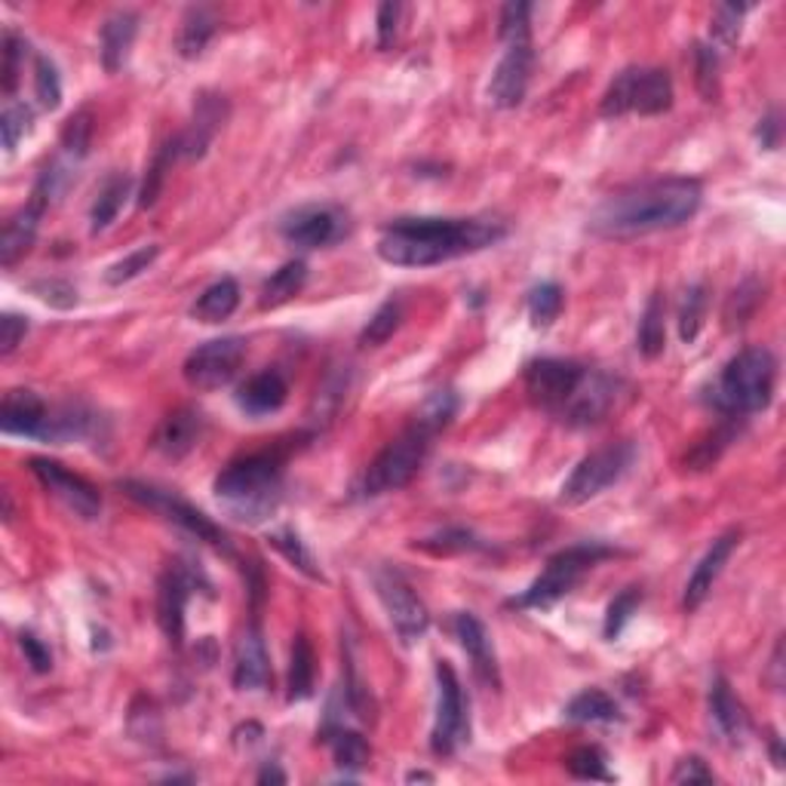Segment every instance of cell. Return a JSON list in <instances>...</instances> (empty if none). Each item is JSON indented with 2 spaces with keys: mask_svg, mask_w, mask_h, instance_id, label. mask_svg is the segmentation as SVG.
<instances>
[{
  "mask_svg": "<svg viewBox=\"0 0 786 786\" xmlns=\"http://www.w3.org/2000/svg\"><path fill=\"white\" fill-rule=\"evenodd\" d=\"M743 13H747V7H740V3H719L713 10V25L710 28H713V37L719 40L722 47H735L737 44Z\"/></svg>",
  "mask_w": 786,
  "mask_h": 786,
  "instance_id": "obj_51",
  "label": "cell"
},
{
  "mask_svg": "<svg viewBox=\"0 0 786 786\" xmlns=\"http://www.w3.org/2000/svg\"><path fill=\"white\" fill-rule=\"evenodd\" d=\"M90 142H93V115L83 108V111H78V115L66 123V130H62V147H66V154L81 160V157H86V151H90Z\"/></svg>",
  "mask_w": 786,
  "mask_h": 786,
  "instance_id": "obj_50",
  "label": "cell"
},
{
  "mask_svg": "<svg viewBox=\"0 0 786 786\" xmlns=\"http://www.w3.org/2000/svg\"><path fill=\"white\" fill-rule=\"evenodd\" d=\"M433 430H427L425 425L412 421L396 440H391L378 458L366 467L362 474V495L376 498V495H388V491L403 489L409 486L412 476L421 471L427 452H430V442H433Z\"/></svg>",
  "mask_w": 786,
  "mask_h": 786,
  "instance_id": "obj_5",
  "label": "cell"
},
{
  "mask_svg": "<svg viewBox=\"0 0 786 786\" xmlns=\"http://www.w3.org/2000/svg\"><path fill=\"white\" fill-rule=\"evenodd\" d=\"M532 68H535V49L532 44H513L504 52V59L498 62L489 83V102L501 111H510L516 105H523L525 90L532 81Z\"/></svg>",
  "mask_w": 786,
  "mask_h": 786,
  "instance_id": "obj_16",
  "label": "cell"
},
{
  "mask_svg": "<svg viewBox=\"0 0 786 786\" xmlns=\"http://www.w3.org/2000/svg\"><path fill=\"white\" fill-rule=\"evenodd\" d=\"M418 547H425L430 553H464V550H474L479 544H476L474 535L464 532V528H445L437 538L418 540Z\"/></svg>",
  "mask_w": 786,
  "mask_h": 786,
  "instance_id": "obj_55",
  "label": "cell"
},
{
  "mask_svg": "<svg viewBox=\"0 0 786 786\" xmlns=\"http://www.w3.org/2000/svg\"><path fill=\"white\" fill-rule=\"evenodd\" d=\"M759 301H762V283L759 279H743L735 293L728 295V301H725V311H722L725 329L735 332V329L743 326L753 317L755 308H759Z\"/></svg>",
  "mask_w": 786,
  "mask_h": 786,
  "instance_id": "obj_38",
  "label": "cell"
},
{
  "mask_svg": "<svg viewBox=\"0 0 786 786\" xmlns=\"http://www.w3.org/2000/svg\"><path fill=\"white\" fill-rule=\"evenodd\" d=\"M289 396V384L286 378L279 376L277 369H264L259 376H252L246 384H240L237 391V406L252 415V418H262V415H271V412L283 409Z\"/></svg>",
  "mask_w": 786,
  "mask_h": 786,
  "instance_id": "obj_26",
  "label": "cell"
},
{
  "mask_svg": "<svg viewBox=\"0 0 786 786\" xmlns=\"http://www.w3.org/2000/svg\"><path fill=\"white\" fill-rule=\"evenodd\" d=\"M508 228L489 218H396L378 237L381 262L396 267H433L489 249Z\"/></svg>",
  "mask_w": 786,
  "mask_h": 786,
  "instance_id": "obj_2",
  "label": "cell"
},
{
  "mask_svg": "<svg viewBox=\"0 0 786 786\" xmlns=\"http://www.w3.org/2000/svg\"><path fill=\"white\" fill-rule=\"evenodd\" d=\"M562 301L565 295L559 289L557 283H540L528 293V317H532V326L547 329L553 326V320L562 311Z\"/></svg>",
  "mask_w": 786,
  "mask_h": 786,
  "instance_id": "obj_40",
  "label": "cell"
},
{
  "mask_svg": "<svg viewBox=\"0 0 786 786\" xmlns=\"http://www.w3.org/2000/svg\"><path fill=\"white\" fill-rule=\"evenodd\" d=\"M267 682H271V660H267L262 630L252 623L240 633L237 648H234V688L237 691H259Z\"/></svg>",
  "mask_w": 786,
  "mask_h": 786,
  "instance_id": "obj_23",
  "label": "cell"
},
{
  "mask_svg": "<svg viewBox=\"0 0 786 786\" xmlns=\"http://www.w3.org/2000/svg\"><path fill=\"white\" fill-rule=\"evenodd\" d=\"M135 34H139V16L130 10H120L115 16L105 19L102 25V66L108 74H117L120 68L127 66L130 59V49L135 44Z\"/></svg>",
  "mask_w": 786,
  "mask_h": 786,
  "instance_id": "obj_27",
  "label": "cell"
},
{
  "mask_svg": "<svg viewBox=\"0 0 786 786\" xmlns=\"http://www.w3.org/2000/svg\"><path fill=\"white\" fill-rule=\"evenodd\" d=\"M672 108V81L664 68H623L603 96L599 115L655 117Z\"/></svg>",
  "mask_w": 786,
  "mask_h": 786,
  "instance_id": "obj_6",
  "label": "cell"
},
{
  "mask_svg": "<svg viewBox=\"0 0 786 786\" xmlns=\"http://www.w3.org/2000/svg\"><path fill=\"white\" fill-rule=\"evenodd\" d=\"M34 127V115L28 105H10L3 117H0V135H3V147L13 154L19 147V142L32 132Z\"/></svg>",
  "mask_w": 786,
  "mask_h": 786,
  "instance_id": "obj_49",
  "label": "cell"
},
{
  "mask_svg": "<svg viewBox=\"0 0 786 786\" xmlns=\"http://www.w3.org/2000/svg\"><path fill=\"white\" fill-rule=\"evenodd\" d=\"M455 412H458V396L452 391H437L430 393L425 403H421V409L415 412L412 421H418V425H425L427 430L440 433V430L452 425Z\"/></svg>",
  "mask_w": 786,
  "mask_h": 786,
  "instance_id": "obj_39",
  "label": "cell"
},
{
  "mask_svg": "<svg viewBox=\"0 0 786 786\" xmlns=\"http://www.w3.org/2000/svg\"><path fill=\"white\" fill-rule=\"evenodd\" d=\"M694 71H698V90L706 102L719 98V56L716 49L698 44L694 47Z\"/></svg>",
  "mask_w": 786,
  "mask_h": 786,
  "instance_id": "obj_48",
  "label": "cell"
},
{
  "mask_svg": "<svg viewBox=\"0 0 786 786\" xmlns=\"http://www.w3.org/2000/svg\"><path fill=\"white\" fill-rule=\"evenodd\" d=\"M584 376H587V369L581 362L544 357V360H532L525 366V391L540 409L559 412L572 400V393L577 391Z\"/></svg>",
  "mask_w": 786,
  "mask_h": 786,
  "instance_id": "obj_13",
  "label": "cell"
},
{
  "mask_svg": "<svg viewBox=\"0 0 786 786\" xmlns=\"http://www.w3.org/2000/svg\"><path fill=\"white\" fill-rule=\"evenodd\" d=\"M267 540H271V547L277 550L279 557L293 562L298 572H305L311 581H323V572H320L317 559H313L311 550L305 547V540H301V535H298L295 528H279V532H274Z\"/></svg>",
  "mask_w": 786,
  "mask_h": 786,
  "instance_id": "obj_37",
  "label": "cell"
},
{
  "mask_svg": "<svg viewBox=\"0 0 786 786\" xmlns=\"http://www.w3.org/2000/svg\"><path fill=\"white\" fill-rule=\"evenodd\" d=\"M283 486V467L274 455H246L230 461L222 474L215 476V495L225 508L243 520L259 523L274 513Z\"/></svg>",
  "mask_w": 786,
  "mask_h": 786,
  "instance_id": "obj_3",
  "label": "cell"
},
{
  "mask_svg": "<svg viewBox=\"0 0 786 786\" xmlns=\"http://www.w3.org/2000/svg\"><path fill=\"white\" fill-rule=\"evenodd\" d=\"M633 458H636L633 442H611V445H603V449L590 452L587 458L574 467L572 476L562 483L559 501H562L565 508L587 504L596 495H603L608 486H615V483L630 471Z\"/></svg>",
  "mask_w": 786,
  "mask_h": 786,
  "instance_id": "obj_8",
  "label": "cell"
},
{
  "mask_svg": "<svg viewBox=\"0 0 786 786\" xmlns=\"http://www.w3.org/2000/svg\"><path fill=\"white\" fill-rule=\"evenodd\" d=\"M246 360V338L228 335L215 342L200 344L184 360V381L194 391H218L234 381Z\"/></svg>",
  "mask_w": 786,
  "mask_h": 786,
  "instance_id": "obj_12",
  "label": "cell"
},
{
  "mask_svg": "<svg viewBox=\"0 0 786 786\" xmlns=\"http://www.w3.org/2000/svg\"><path fill=\"white\" fill-rule=\"evenodd\" d=\"M636 347L642 357L648 360H657L667 347V326H664V295L655 293L648 298L645 311H642V320H639V335H636Z\"/></svg>",
  "mask_w": 786,
  "mask_h": 786,
  "instance_id": "obj_32",
  "label": "cell"
},
{
  "mask_svg": "<svg viewBox=\"0 0 786 786\" xmlns=\"http://www.w3.org/2000/svg\"><path fill=\"white\" fill-rule=\"evenodd\" d=\"M191 587H194V572L184 569L181 562H172L157 584V621L172 645H181L184 636V608H188Z\"/></svg>",
  "mask_w": 786,
  "mask_h": 786,
  "instance_id": "obj_17",
  "label": "cell"
},
{
  "mask_svg": "<svg viewBox=\"0 0 786 786\" xmlns=\"http://www.w3.org/2000/svg\"><path fill=\"white\" fill-rule=\"evenodd\" d=\"M32 471L34 476L40 479V486H44L52 498H59L71 513H78L81 520H98V513H102V495H98V489L90 479H83L81 474L68 471L66 464L49 458H32Z\"/></svg>",
  "mask_w": 786,
  "mask_h": 786,
  "instance_id": "obj_14",
  "label": "cell"
},
{
  "mask_svg": "<svg viewBox=\"0 0 786 786\" xmlns=\"http://www.w3.org/2000/svg\"><path fill=\"white\" fill-rule=\"evenodd\" d=\"M710 713H713V722L719 725V731L725 737L740 740L747 735V713H743V706L737 704L725 676H716L713 686H710Z\"/></svg>",
  "mask_w": 786,
  "mask_h": 786,
  "instance_id": "obj_29",
  "label": "cell"
},
{
  "mask_svg": "<svg viewBox=\"0 0 786 786\" xmlns=\"http://www.w3.org/2000/svg\"><path fill=\"white\" fill-rule=\"evenodd\" d=\"M130 176H111V179L105 181V188L98 191L96 203H93V210H90V228H93V234L105 230L115 222L117 213H120L123 203H127V196H130Z\"/></svg>",
  "mask_w": 786,
  "mask_h": 786,
  "instance_id": "obj_34",
  "label": "cell"
},
{
  "mask_svg": "<svg viewBox=\"0 0 786 786\" xmlns=\"http://www.w3.org/2000/svg\"><path fill=\"white\" fill-rule=\"evenodd\" d=\"M19 645H22V652L28 657V664H32L34 672H49V667H52V655H49V648L40 642V639L34 636V633H22V636H19Z\"/></svg>",
  "mask_w": 786,
  "mask_h": 786,
  "instance_id": "obj_60",
  "label": "cell"
},
{
  "mask_svg": "<svg viewBox=\"0 0 786 786\" xmlns=\"http://www.w3.org/2000/svg\"><path fill=\"white\" fill-rule=\"evenodd\" d=\"M606 557H611V550L603 544H577V547L562 550L547 562L544 574L525 590L523 596L510 599V608H550L557 599L569 596L581 584V577Z\"/></svg>",
  "mask_w": 786,
  "mask_h": 786,
  "instance_id": "obj_7",
  "label": "cell"
},
{
  "mask_svg": "<svg viewBox=\"0 0 786 786\" xmlns=\"http://www.w3.org/2000/svg\"><path fill=\"white\" fill-rule=\"evenodd\" d=\"M120 489L127 491L132 501H139V504H145V508L157 510L160 516H166L169 523H176L179 528H184V532L194 535L196 540L210 544V547L222 550V553H228V557L234 553V550H230L228 535H225V532H222L206 513H200V510L191 508L188 501H181L179 495L157 489V486H147V483H132V479L120 483Z\"/></svg>",
  "mask_w": 786,
  "mask_h": 786,
  "instance_id": "obj_9",
  "label": "cell"
},
{
  "mask_svg": "<svg viewBox=\"0 0 786 786\" xmlns=\"http://www.w3.org/2000/svg\"><path fill=\"white\" fill-rule=\"evenodd\" d=\"M237 305H240L237 279L222 277L215 279L210 289H203V295L196 298L194 308H191V317L200 320V323H222V320H228L230 313L237 311Z\"/></svg>",
  "mask_w": 786,
  "mask_h": 786,
  "instance_id": "obj_28",
  "label": "cell"
},
{
  "mask_svg": "<svg viewBox=\"0 0 786 786\" xmlns=\"http://www.w3.org/2000/svg\"><path fill=\"white\" fill-rule=\"evenodd\" d=\"M565 769H569L572 777H581V781H611L608 759L599 747H577V750L565 759Z\"/></svg>",
  "mask_w": 786,
  "mask_h": 786,
  "instance_id": "obj_47",
  "label": "cell"
},
{
  "mask_svg": "<svg viewBox=\"0 0 786 786\" xmlns=\"http://www.w3.org/2000/svg\"><path fill=\"white\" fill-rule=\"evenodd\" d=\"M774 381H777V360L769 347H747L735 360L722 369L716 381V406L728 412L731 418L762 412L774 396Z\"/></svg>",
  "mask_w": 786,
  "mask_h": 786,
  "instance_id": "obj_4",
  "label": "cell"
},
{
  "mask_svg": "<svg viewBox=\"0 0 786 786\" xmlns=\"http://www.w3.org/2000/svg\"><path fill=\"white\" fill-rule=\"evenodd\" d=\"M157 255H160V246H142V249H135L127 259H120V262H115L105 271V283H108V286L130 283V279H135L142 271H147L151 264L157 262Z\"/></svg>",
  "mask_w": 786,
  "mask_h": 786,
  "instance_id": "obj_46",
  "label": "cell"
},
{
  "mask_svg": "<svg viewBox=\"0 0 786 786\" xmlns=\"http://www.w3.org/2000/svg\"><path fill=\"white\" fill-rule=\"evenodd\" d=\"M731 437H735V433H731L728 427H722V430H716V433H710L704 442H698V445H694V452L688 455V464H691L694 471H706V467H713V464L719 461L722 449L731 442Z\"/></svg>",
  "mask_w": 786,
  "mask_h": 786,
  "instance_id": "obj_54",
  "label": "cell"
},
{
  "mask_svg": "<svg viewBox=\"0 0 786 786\" xmlns=\"http://www.w3.org/2000/svg\"><path fill=\"white\" fill-rule=\"evenodd\" d=\"M706 313V286L704 283H694L688 286L686 298H682V308H679V335L682 342L691 344L698 338V332L704 326Z\"/></svg>",
  "mask_w": 786,
  "mask_h": 786,
  "instance_id": "obj_42",
  "label": "cell"
},
{
  "mask_svg": "<svg viewBox=\"0 0 786 786\" xmlns=\"http://www.w3.org/2000/svg\"><path fill=\"white\" fill-rule=\"evenodd\" d=\"M34 93H37V102L47 108V111H56L62 105V81H59V68L49 56H37L34 59Z\"/></svg>",
  "mask_w": 786,
  "mask_h": 786,
  "instance_id": "obj_44",
  "label": "cell"
},
{
  "mask_svg": "<svg viewBox=\"0 0 786 786\" xmlns=\"http://www.w3.org/2000/svg\"><path fill=\"white\" fill-rule=\"evenodd\" d=\"M467 735H471V716H467L458 672L452 670V664L437 660V719L430 731V750L437 755H452L461 740H467Z\"/></svg>",
  "mask_w": 786,
  "mask_h": 786,
  "instance_id": "obj_10",
  "label": "cell"
},
{
  "mask_svg": "<svg viewBox=\"0 0 786 786\" xmlns=\"http://www.w3.org/2000/svg\"><path fill=\"white\" fill-rule=\"evenodd\" d=\"M759 139H762V147H777V139H781V115L771 111L765 120H759Z\"/></svg>",
  "mask_w": 786,
  "mask_h": 786,
  "instance_id": "obj_61",
  "label": "cell"
},
{
  "mask_svg": "<svg viewBox=\"0 0 786 786\" xmlns=\"http://www.w3.org/2000/svg\"><path fill=\"white\" fill-rule=\"evenodd\" d=\"M562 716L569 722H615L621 719V710H618V704L608 698L606 691L587 688V691L574 694L569 706L562 710Z\"/></svg>",
  "mask_w": 786,
  "mask_h": 786,
  "instance_id": "obj_35",
  "label": "cell"
},
{
  "mask_svg": "<svg viewBox=\"0 0 786 786\" xmlns=\"http://www.w3.org/2000/svg\"><path fill=\"white\" fill-rule=\"evenodd\" d=\"M215 34V16L213 10H206V7H191L184 19H181V32H179V40H176V47H179L181 59H196L206 44L213 40Z\"/></svg>",
  "mask_w": 786,
  "mask_h": 786,
  "instance_id": "obj_33",
  "label": "cell"
},
{
  "mask_svg": "<svg viewBox=\"0 0 786 786\" xmlns=\"http://www.w3.org/2000/svg\"><path fill=\"white\" fill-rule=\"evenodd\" d=\"M313 676H317V657H313L311 642L305 633H298L293 642V657H289V682L286 694L289 701H308L313 694Z\"/></svg>",
  "mask_w": 786,
  "mask_h": 786,
  "instance_id": "obj_31",
  "label": "cell"
},
{
  "mask_svg": "<svg viewBox=\"0 0 786 786\" xmlns=\"http://www.w3.org/2000/svg\"><path fill=\"white\" fill-rule=\"evenodd\" d=\"M225 120H228V102H225V96H218V93H200L191 127L179 132L181 157H191V160L203 157L206 147L213 145L218 130L225 127Z\"/></svg>",
  "mask_w": 786,
  "mask_h": 786,
  "instance_id": "obj_19",
  "label": "cell"
},
{
  "mask_svg": "<svg viewBox=\"0 0 786 786\" xmlns=\"http://www.w3.org/2000/svg\"><path fill=\"white\" fill-rule=\"evenodd\" d=\"M32 289L40 301H47L52 308H74L78 305V289L66 279H37Z\"/></svg>",
  "mask_w": 786,
  "mask_h": 786,
  "instance_id": "obj_56",
  "label": "cell"
},
{
  "mask_svg": "<svg viewBox=\"0 0 786 786\" xmlns=\"http://www.w3.org/2000/svg\"><path fill=\"white\" fill-rule=\"evenodd\" d=\"M259 784H286V774L277 769V765H264L259 771Z\"/></svg>",
  "mask_w": 786,
  "mask_h": 786,
  "instance_id": "obj_62",
  "label": "cell"
},
{
  "mask_svg": "<svg viewBox=\"0 0 786 786\" xmlns=\"http://www.w3.org/2000/svg\"><path fill=\"white\" fill-rule=\"evenodd\" d=\"M400 320H403V305H400L396 298L384 301V305L372 313V320L366 323V329L360 332L362 347H378V344L388 342L393 332L400 329Z\"/></svg>",
  "mask_w": 786,
  "mask_h": 786,
  "instance_id": "obj_41",
  "label": "cell"
},
{
  "mask_svg": "<svg viewBox=\"0 0 786 786\" xmlns=\"http://www.w3.org/2000/svg\"><path fill=\"white\" fill-rule=\"evenodd\" d=\"M501 28V40L513 47V44H532V3H523V0H516V3H508L504 10H501V22H498Z\"/></svg>",
  "mask_w": 786,
  "mask_h": 786,
  "instance_id": "obj_43",
  "label": "cell"
},
{
  "mask_svg": "<svg viewBox=\"0 0 786 786\" xmlns=\"http://www.w3.org/2000/svg\"><path fill=\"white\" fill-rule=\"evenodd\" d=\"M329 747H332V755H335V765L344 771H362L369 765V743L360 731H350V728H329L326 731Z\"/></svg>",
  "mask_w": 786,
  "mask_h": 786,
  "instance_id": "obj_36",
  "label": "cell"
},
{
  "mask_svg": "<svg viewBox=\"0 0 786 786\" xmlns=\"http://www.w3.org/2000/svg\"><path fill=\"white\" fill-rule=\"evenodd\" d=\"M372 581H376L378 599H381V606L388 611L396 636L403 639L406 645L421 642L427 627H430V615H427V606L421 603V596L412 590L409 581L396 572V569H388V565L378 569V572L372 574Z\"/></svg>",
  "mask_w": 786,
  "mask_h": 786,
  "instance_id": "obj_11",
  "label": "cell"
},
{
  "mask_svg": "<svg viewBox=\"0 0 786 786\" xmlns=\"http://www.w3.org/2000/svg\"><path fill=\"white\" fill-rule=\"evenodd\" d=\"M672 784H713L716 777H713V771L706 769V762L701 755H688L682 759L676 771L670 774Z\"/></svg>",
  "mask_w": 786,
  "mask_h": 786,
  "instance_id": "obj_59",
  "label": "cell"
},
{
  "mask_svg": "<svg viewBox=\"0 0 786 786\" xmlns=\"http://www.w3.org/2000/svg\"><path fill=\"white\" fill-rule=\"evenodd\" d=\"M704 188L698 179L672 176L636 184L630 191L611 194L590 215V230L606 240H633L655 230L686 225L701 210Z\"/></svg>",
  "mask_w": 786,
  "mask_h": 786,
  "instance_id": "obj_1",
  "label": "cell"
},
{
  "mask_svg": "<svg viewBox=\"0 0 786 786\" xmlns=\"http://www.w3.org/2000/svg\"><path fill=\"white\" fill-rule=\"evenodd\" d=\"M400 16H403V7L396 0H388L378 7V49L393 47L396 32H400Z\"/></svg>",
  "mask_w": 786,
  "mask_h": 786,
  "instance_id": "obj_57",
  "label": "cell"
},
{
  "mask_svg": "<svg viewBox=\"0 0 786 786\" xmlns=\"http://www.w3.org/2000/svg\"><path fill=\"white\" fill-rule=\"evenodd\" d=\"M49 409L34 391H10L0 406V427L10 437H37L44 440Z\"/></svg>",
  "mask_w": 786,
  "mask_h": 786,
  "instance_id": "obj_24",
  "label": "cell"
},
{
  "mask_svg": "<svg viewBox=\"0 0 786 786\" xmlns=\"http://www.w3.org/2000/svg\"><path fill=\"white\" fill-rule=\"evenodd\" d=\"M203 437V415L196 409H176L154 430V449L166 458H184Z\"/></svg>",
  "mask_w": 786,
  "mask_h": 786,
  "instance_id": "obj_25",
  "label": "cell"
},
{
  "mask_svg": "<svg viewBox=\"0 0 786 786\" xmlns=\"http://www.w3.org/2000/svg\"><path fill=\"white\" fill-rule=\"evenodd\" d=\"M49 200L44 194L32 191V200L19 210L0 234V264L3 267H13V264L28 252L37 240V228H40V218L47 213Z\"/></svg>",
  "mask_w": 786,
  "mask_h": 786,
  "instance_id": "obj_20",
  "label": "cell"
},
{
  "mask_svg": "<svg viewBox=\"0 0 786 786\" xmlns=\"http://www.w3.org/2000/svg\"><path fill=\"white\" fill-rule=\"evenodd\" d=\"M25 49H28V44H25L19 34L7 32V37H3V68H0V86H3V93H13V90H16Z\"/></svg>",
  "mask_w": 786,
  "mask_h": 786,
  "instance_id": "obj_53",
  "label": "cell"
},
{
  "mask_svg": "<svg viewBox=\"0 0 786 786\" xmlns=\"http://www.w3.org/2000/svg\"><path fill=\"white\" fill-rule=\"evenodd\" d=\"M455 636H458L461 648L471 657L479 682L498 691L501 688V670H498V657H495V648H491L486 623L479 621L476 615H471V611H461L458 618H455Z\"/></svg>",
  "mask_w": 786,
  "mask_h": 786,
  "instance_id": "obj_21",
  "label": "cell"
},
{
  "mask_svg": "<svg viewBox=\"0 0 786 786\" xmlns=\"http://www.w3.org/2000/svg\"><path fill=\"white\" fill-rule=\"evenodd\" d=\"M25 332H28V320H25V317H19V313H3V317H0V354L10 357L19 344H22Z\"/></svg>",
  "mask_w": 786,
  "mask_h": 786,
  "instance_id": "obj_58",
  "label": "cell"
},
{
  "mask_svg": "<svg viewBox=\"0 0 786 786\" xmlns=\"http://www.w3.org/2000/svg\"><path fill=\"white\" fill-rule=\"evenodd\" d=\"M639 603H642V593H639L636 587H630V590H623L621 596L608 606V615H606V627H603V633H606V639H618L621 636V630L630 623V618H633V611L639 608Z\"/></svg>",
  "mask_w": 786,
  "mask_h": 786,
  "instance_id": "obj_52",
  "label": "cell"
},
{
  "mask_svg": "<svg viewBox=\"0 0 786 786\" xmlns=\"http://www.w3.org/2000/svg\"><path fill=\"white\" fill-rule=\"evenodd\" d=\"M409 781H433V777H430V774H421V771H418V774H409Z\"/></svg>",
  "mask_w": 786,
  "mask_h": 786,
  "instance_id": "obj_63",
  "label": "cell"
},
{
  "mask_svg": "<svg viewBox=\"0 0 786 786\" xmlns=\"http://www.w3.org/2000/svg\"><path fill=\"white\" fill-rule=\"evenodd\" d=\"M305 283H308V264L286 262L279 271H274L271 277L264 279L262 301H259V305H262L264 311H267V308H279V305L293 301L295 295L305 289Z\"/></svg>",
  "mask_w": 786,
  "mask_h": 786,
  "instance_id": "obj_30",
  "label": "cell"
},
{
  "mask_svg": "<svg viewBox=\"0 0 786 786\" xmlns=\"http://www.w3.org/2000/svg\"><path fill=\"white\" fill-rule=\"evenodd\" d=\"M279 234L293 246L301 249H320L335 243L342 237V215L329 206H301L295 213L283 215Z\"/></svg>",
  "mask_w": 786,
  "mask_h": 786,
  "instance_id": "obj_18",
  "label": "cell"
},
{
  "mask_svg": "<svg viewBox=\"0 0 786 786\" xmlns=\"http://www.w3.org/2000/svg\"><path fill=\"white\" fill-rule=\"evenodd\" d=\"M621 396V381L611 376H584L572 393V400L557 412L569 427H593L606 421V415L618 406Z\"/></svg>",
  "mask_w": 786,
  "mask_h": 786,
  "instance_id": "obj_15",
  "label": "cell"
},
{
  "mask_svg": "<svg viewBox=\"0 0 786 786\" xmlns=\"http://www.w3.org/2000/svg\"><path fill=\"white\" fill-rule=\"evenodd\" d=\"M181 157V147H179V135L176 139H169L160 151H157V157H154V164L147 169V179L142 184V194H139V206H151L157 194H160V188H164V179H166V169L172 166V160Z\"/></svg>",
  "mask_w": 786,
  "mask_h": 786,
  "instance_id": "obj_45",
  "label": "cell"
},
{
  "mask_svg": "<svg viewBox=\"0 0 786 786\" xmlns=\"http://www.w3.org/2000/svg\"><path fill=\"white\" fill-rule=\"evenodd\" d=\"M737 544H740V532H735V528L713 540V547L706 550L704 559L698 562V569L691 574V581H688L686 596H682V608H686V611H698V608L704 606V599L710 596L713 584L719 581L722 569H725V562L731 559Z\"/></svg>",
  "mask_w": 786,
  "mask_h": 786,
  "instance_id": "obj_22",
  "label": "cell"
}]
</instances>
